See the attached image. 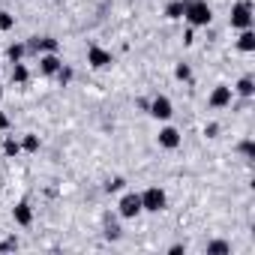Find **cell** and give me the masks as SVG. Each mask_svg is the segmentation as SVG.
Instances as JSON below:
<instances>
[{"instance_id":"obj_1","label":"cell","mask_w":255,"mask_h":255,"mask_svg":"<svg viewBox=\"0 0 255 255\" xmlns=\"http://www.w3.org/2000/svg\"><path fill=\"white\" fill-rule=\"evenodd\" d=\"M189 27H207L213 21V9L207 0H186V12H183Z\"/></svg>"},{"instance_id":"obj_2","label":"cell","mask_w":255,"mask_h":255,"mask_svg":"<svg viewBox=\"0 0 255 255\" xmlns=\"http://www.w3.org/2000/svg\"><path fill=\"white\" fill-rule=\"evenodd\" d=\"M138 195H141V210H144V213H162L165 204H168V195H165L162 186H147V189L138 192Z\"/></svg>"},{"instance_id":"obj_3","label":"cell","mask_w":255,"mask_h":255,"mask_svg":"<svg viewBox=\"0 0 255 255\" xmlns=\"http://www.w3.org/2000/svg\"><path fill=\"white\" fill-rule=\"evenodd\" d=\"M252 21H255L252 3L249 0H237V3L231 6V27L234 30H246V27H252Z\"/></svg>"},{"instance_id":"obj_4","label":"cell","mask_w":255,"mask_h":255,"mask_svg":"<svg viewBox=\"0 0 255 255\" xmlns=\"http://www.w3.org/2000/svg\"><path fill=\"white\" fill-rule=\"evenodd\" d=\"M117 213H120L123 219L141 216V213H144V210H141V195H138V192H123L120 201H117Z\"/></svg>"},{"instance_id":"obj_5","label":"cell","mask_w":255,"mask_h":255,"mask_svg":"<svg viewBox=\"0 0 255 255\" xmlns=\"http://www.w3.org/2000/svg\"><path fill=\"white\" fill-rule=\"evenodd\" d=\"M147 114L150 117H156V120H171V114H174V105H171V99L168 96H153L150 102H147Z\"/></svg>"},{"instance_id":"obj_6","label":"cell","mask_w":255,"mask_h":255,"mask_svg":"<svg viewBox=\"0 0 255 255\" xmlns=\"http://www.w3.org/2000/svg\"><path fill=\"white\" fill-rule=\"evenodd\" d=\"M87 63H90V69H108L114 63V54L105 51L102 45H90L87 48Z\"/></svg>"},{"instance_id":"obj_7","label":"cell","mask_w":255,"mask_h":255,"mask_svg":"<svg viewBox=\"0 0 255 255\" xmlns=\"http://www.w3.org/2000/svg\"><path fill=\"white\" fill-rule=\"evenodd\" d=\"M231 99H234V90H231L228 84H216V87L210 90V96H207V105H210V108H228Z\"/></svg>"},{"instance_id":"obj_8","label":"cell","mask_w":255,"mask_h":255,"mask_svg":"<svg viewBox=\"0 0 255 255\" xmlns=\"http://www.w3.org/2000/svg\"><path fill=\"white\" fill-rule=\"evenodd\" d=\"M180 141H183V135H180V129H174V126H162L159 135H156V144L162 150H177Z\"/></svg>"},{"instance_id":"obj_9","label":"cell","mask_w":255,"mask_h":255,"mask_svg":"<svg viewBox=\"0 0 255 255\" xmlns=\"http://www.w3.org/2000/svg\"><path fill=\"white\" fill-rule=\"evenodd\" d=\"M60 66H63V60H60V54H57V51H45V54H39V72H42V75L54 78Z\"/></svg>"},{"instance_id":"obj_10","label":"cell","mask_w":255,"mask_h":255,"mask_svg":"<svg viewBox=\"0 0 255 255\" xmlns=\"http://www.w3.org/2000/svg\"><path fill=\"white\" fill-rule=\"evenodd\" d=\"M12 219H15V225H30L33 222V207H30V201H18L15 207H12Z\"/></svg>"},{"instance_id":"obj_11","label":"cell","mask_w":255,"mask_h":255,"mask_svg":"<svg viewBox=\"0 0 255 255\" xmlns=\"http://www.w3.org/2000/svg\"><path fill=\"white\" fill-rule=\"evenodd\" d=\"M237 48H240L243 54H252V51H255V30H252V27L240 30V36H237Z\"/></svg>"},{"instance_id":"obj_12","label":"cell","mask_w":255,"mask_h":255,"mask_svg":"<svg viewBox=\"0 0 255 255\" xmlns=\"http://www.w3.org/2000/svg\"><path fill=\"white\" fill-rule=\"evenodd\" d=\"M231 90H234L237 96H243V99H252V96H255V81H252L249 75H243V78H240Z\"/></svg>"},{"instance_id":"obj_13","label":"cell","mask_w":255,"mask_h":255,"mask_svg":"<svg viewBox=\"0 0 255 255\" xmlns=\"http://www.w3.org/2000/svg\"><path fill=\"white\" fill-rule=\"evenodd\" d=\"M183 12H186V0H171L165 6V18H171V21H180Z\"/></svg>"},{"instance_id":"obj_14","label":"cell","mask_w":255,"mask_h":255,"mask_svg":"<svg viewBox=\"0 0 255 255\" xmlns=\"http://www.w3.org/2000/svg\"><path fill=\"white\" fill-rule=\"evenodd\" d=\"M27 54V45L24 42H12L9 48H6V57H9V63H21V57Z\"/></svg>"},{"instance_id":"obj_15","label":"cell","mask_w":255,"mask_h":255,"mask_svg":"<svg viewBox=\"0 0 255 255\" xmlns=\"http://www.w3.org/2000/svg\"><path fill=\"white\" fill-rule=\"evenodd\" d=\"M30 78V69L24 63H12V84H27Z\"/></svg>"},{"instance_id":"obj_16","label":"cell","mask_w":255,"mask_h":255,"mask_svg":"<svg viewBox=\"0 0 255 255\" xmlns=\"http://www.w3.org/2000/svg\"><path fill=\"white\" fill-rule=\"evenodd\" d=\"M207 255H231V243H225V240H210V243H207Z\"/></svg>"},{"instance_id":"obj_17","label":"cell","mask_w":255,"mask_h":255,"mask_svg":"<svg viewBox=\"0 0 255 255\" xmlns=\"http://www.w3.org/2000/svg\"><path fill=\"white\" fill-rule=\"evenodd\" d=\"M36 48H39V54H45V51H57L60 45L54 36H36Z\"/></svg>"},{"instance_id":"obj_18","label":"cell","mask_w":255,"mask_h":255,"mask_svg":"<svg viewBox=\"0 0 255 255\" xmlns=\"http://www.w3.org/2000/svg\"><path fill=\"white\" fill-rule=\"evenodd\" d=\"M237 153H240L243 159H255V141H252V138H243V141L237 144Z\"/></svg>"},{"instance_id":"obj_19","label":"cell","mask_w":255,"mask_h":255,"mask_svg":"<svg viewBox=\"0 0 255 255\" xmlns=\"http://www.w3.org/2000/svg\"><path fill=\"white\" fill-rule=\"evenodd\" d=\"M15 27V15L6 12V9H0V33H9Z\"/></svg>"},{"instance_id":"obj_20","label":"cell","mask_w":255,"mask_h":255,"mask_svg":"<svg viewBox=\"0 0 255 255\" xmlns=\"http://www.w3.org/2000/svg\"><path fill=\"white\" fill-rule=\"evenodd\" d=\"M21 150H27V153H36V150H39V135L27 132V135L21 138Z\"/></svg>"},{"instance_id":"obj_21","label":"cell","mask_w":255,"mask_h":255,"mask_svg":"<svg viewBox=\"0 0 255 255\" xmlns=\"http://www.w3.org/2000/svg\"><path fill=\"white\" fill-rule=\"evenodd\" d=\"M174 78H177V81H192V69H189L186 63H177V66H174Z\"/></svg>"},{"instance_id":"obj_22","label":"cell","mask_w":255,"mask_h":255,"mask_svg":"<svg viewBox=\"0 0 255 255\" xmlns=\"http://www.w3.org/2000/svg\"><path fill=\"white\" fill-rule=\"evenodd\" d=\"M72 75H75V72H72V66H66V63H63V66L57 69V75H54V78H57V81H60V84L66 87V84L72 81Z\"/></svg>"},{"instance_id":"obj_23","label":"cell","mask_w":255,"mask_h":255,"mask_svg":"<svg viewBox=\"0 0 255 255\" xmlns=\"http://www.w3.org/2000/svg\"><path fill=\"white\" fill-rule=\"evenodd\" d=\"M3 153H6V156H18V153H21V141L6 138V141H3Z\"/></svg>"},{"instance_id":"obj_24","label":"cell","mask_w":255,"mask_h":255,"mask_svg":"<svg viewBox=\"0 0 255 255\" xmlns=\"http://www.w3.org/2000/svg\"><path fill=\"white\" fill-rule=\"evenodd\" d=\"M123 186H126V180H123V177H111V180H105V186H102V189L111 195V192H120Z\"/></svg>"},{"instance_id":"obj_25","label":"cell","mask_w":255,"mask_h":255,"mask_svg":"<svg viewBox=\"0 0 255 255\" xmlns=\"http://www.w3.org/2000/svg\"><path fill=\"white\" fill-rule=\"evenodd\" d=\"M12 249H18V237H6L0 243V252H12Z\"/></svg>"},{"instance_id":"obj_26","label":"cell","mask_w":255,"mask_h":255,"mask_svg":"<svg viewBox=\"0 0 255 255\" xmlns=\"http://www.w3.org/2000/svg\"><path fill=\"white\" fill-rule=\"evenodd\" d=\"M120 234H123L120 225H105V237H108V240H120Z\"/></svg>"},{"instance_id":"obj_27","label":"cell","mask_w":255,"mask_h":255,"mask_svg":"<svg viewBox=\"0 0 255 255\" xmlns=\"http://www.w3.org/2000/svg\"><path fill=\"white\" fill-rule=\"evenodd\" d=\"M216 132H219L216 123H207V126H204V135H207V138H216Z\"/></svg>"},{"instance_id":"obj_28","label":"cell","mask_w":255,"mask_h":255,"mask_svg":"<svg viewBox=\"0 0 255 255\" xmlns=\"http://www.w3.org/2000/svg\"><path fill=\"white\" fill-rule=\"evenodd\" d=\"M168 252H171V255H180V252H186V246H183V243H174Z\"/></svg>"},{"instance_id":"obj_29","label":"cell","mask_w":255,"mask_h":255,"mask_svg":"<svg viewBox=\"0 0 255 255\" xmlns=\"http://www.w3.org/2000/svg\"><path fill=\"white\" fill-rule=\"evenodd\" d=\"M0 129H9V117L6 114H0Z\"/></svg>"},{"instance_id":"obj_30","label":"cell","mask_w":255,"mask_h":255,"mask_svg":"<svg viewBox=\"0 0 255 255\" xmlns=\"http://www.w3.org/2000/svg\"><path fill=\"white\" fill-rule=\"evenodd\" d=\"M0 99H3V84H0Z\"/></svg>"}]
</instances>
